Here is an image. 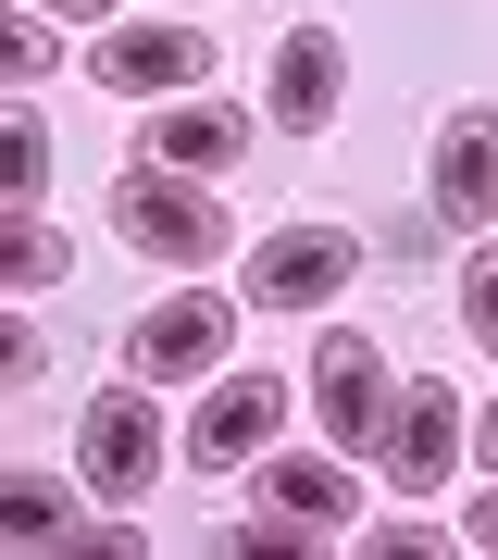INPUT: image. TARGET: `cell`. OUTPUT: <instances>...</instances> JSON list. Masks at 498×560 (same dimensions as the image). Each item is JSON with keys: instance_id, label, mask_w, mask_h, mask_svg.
I'll return each mask as SVG.
<instances>
[{"instance_id": "6da1fadb", "label": "cell", "mask_w": 498, "mask_h": 560, "mask_svg": "<svg viewBox=\"0 0 498 560\" xmlns=\"http://www.w3.org/2000/svg\"><path fill=\"white\" fill-rule=\"evenodd\" d=\"M113 237L138 261H175V275H212L224 249H238V212L212 200L199 175H175V162H125L113 187Z\"/></svg>"}, {"instance_id": "7a4b0ae2", "label": "cell", "mask_w": 498, "mask_h": 560, "mask_svg": "<svg viewBox=\"0 0 498 560\" xmlns=\"http://www.w3.org/2000/svg\"><path fill=\"white\" fill-rule=\"evenodd\" d=\"M76 486H88V499H150V486H162V411H150V374L76 411Z\"/></svg>"}, {"instance_id": "3957f363", "label": "cell", "mask_w": 498, "mask_h": 560, "mask_svg": "<svg viewBox=\"0 0 498 560\" xmlns=\"http://www.w3.org/2000/svg\"><path fill=\"white\" fill-rule=\"evenodd\" d=\"M386 411H398L386 349L361 337V324H337V337L312 349V423H324V436H337L349 460H374V448H386Z\"/></svg>"}, {"instance_id": "277c9868", "label": "cell", "mask_w": 498, "mask_h": 560, "mask_svg": "<svg viewBox=\"0 0 498 560\" xmlns=\"http://www.w3.org/2000/svg\"><path fill=\"white\" fill-rule=\"evenodd\" d=\"M224 349H238V300L187 287V300H150V312H138L125 374H150V386H199V374H224Z\"/></svg>"}, {"instance_id": "5b68a950", "label": "cell", "mask_w": 498, "mask_h": 560, "mask_svg": "<svg viewBox=\"0 0 498 560\" xmlns=\"http://www.w3.org/2000/svg\"><path fill=\"white\" fill-rule=\"evenodd\" d=\"M349 275H361L349 224H287V237L250 249V300L262 312H324V300H349Z\"/></svg>"}, {"instance_id": "8992f818", "label": "cell", "mask_w": 498, "mask_h": 560, "mask_svg": "<svg viewBox=\"0 0 498 560\" xmlns=\"http://www.w3.org/2000/svg\"><path fill=\"white\" fill-rule=\"evenodd\" d=\"M461 448H474V423H461V399H449V374H424V386H398V411H386V448H374L398 499H437Z\"/></svg>"}, {"instance_id": "52a82bcc", "label": "cell", "mask_w": 498, "mask_h": 560, "mask_svg": "<svg viewBox=\"0 0 498 560\" xmlns=\"http://www.w3.org/2000/svg\"><path fill=\"white\" fill-rule=\"evenodd\" d=\"M287 374H262V361H250V374H224L212 386V399H199V423H187V460H199V474H238V460H262V448H275L287 436Z\"/></svg>"}, {"instance_id": "ba28073f", "label": "cell", "mask_w": 498, "mask_h": 560, "mask_svg": "<svg viewBox=\"0 0 498 560\" xmlns=\"http://www.w3.org/2000/svg\"><path fill=\"white\" fill-rule=\"evenodd\" d=\"M337 101H349V38H337V25H287V38H275V88H262V113H275L287 138H324V125H337Z\"/></svg>"}, {"instance_id": "9c48e42d", "label": "cell", "mask_w": 498, "mask_h": 560, "mask_svg": "<svg viewBox=\"0 0 498 560\" xmlns=\"http://www.w3.org/2000/svg\"><path fill=\"white\" fill-rule=\"evenodd\" d=\"M88 75L113 88V101H150V88H199V75H212V38H199V25H100Z\"/></svg>"}, {"instance_id": "30bf717a", "label": "cell", "mask_w": 498, "mask_h": 560, "mask_svg": "<svg viewBox=\"0 0 498 560\" xmlns=\"http://www.w3.org/2000/svg\"><path fill=\"white\" fill-rule=\"evenodd\" d=\"M437 224H461V237H474V224H498V113L486 101H449V125H437Z\"/></svg>"}, {"instance_id": "8fae6325", "label": "cell", "mask_w": 498, "mask_h": 560, "mask_svg": "<svg viewBox=\"0 0 498 560\" xmlns=\"http://www.w3.org/2000/svg\"><path fill=\"white\" fill-rule=\"evenodd\" d=\"M238 150H250V113H224V101H175L138 138V162H175V175H224Z\"/></svg>"}, {"instance_id": "7c38bea8", "label": "cell", "mask_w": 498, "mask_h": 560, "mask_svg": "<svg viewBox=\"0 0 498 560\" xmlns=\"http://www.w3.org/2000/svg\"><path fill=\"white\" fill-rule=\"evenodd\" d=\"M262 499L299 511V523H324V536H349V448L337 460H262Z\"/></svg>"}, {"instance_id": "4fadbf2b", "label": "cell", "mask_w": 498, "mask_h": 560, "mask_svg": "<svg viewBox=\"0 0 498 560\" xmlns=\"http://www.w3.org/2000/svg\"><path fill=\"white\" fill-rule=\"evenodd\" d=\"M62 261H76V249H62V224H50L38 200H13V224H0V287H13V300H50Z\"/></svg>"}, {"instance_id": "5bb4252c", "label": "cell", "mask_w": 498, "mask_h": 560, "mask_svg": "<svg viewBox=\"0 0 498 560\" xmlns=\"http://www.w3.org/2000/svg\"><path fill=\"white\" fill-rule=\"evenodd\" d=\"M0 523H13V548H62L76 536V499L50 474H0Z\"/></svg>"}, {"instance_id": "9a60e30c", "label": "cell", "mask_w": 498, "mask_h": 560, "mask_svg": "<svg viewBox=\"0 0 498 560\" xmlns=\"http://www.w3.org/2000/svg\"><path fill=\"white\" fill-rule=\"evenodd\" d=\"M224 548H238V560H299V548H337V536H324V523H299V511H262V523H238Z\"/></svg>"}, {"instance_id": "2e32d148", "label": "cell", "mask_w": 498, "mask_h": 560, "mask_svg": "<svg viewBox=\"0 0 498 560\" xmlns=\"http://www.w3.org/2000/svg\"><path fill=\"white\" fill-rule=\"evenodd\" d=\"M461 337L498 361V249H474V261H461Z\"/></svg>"}, {"instance_id": "e0dca14e", "label": "cell", "mask_w": 498, "mask_h": 560, "mask_svg": "<svg viewBox=\"0 0 498 560\" xmlns=\"http://www.w3.org/2000/svg\"><path fill=\"white\" fill-rule=\"evenodd\" d=\"M0 162H13V200L50 187V125H38V101H13V150H0Z\"/></svg>"}, {"instance_id": "ac0fdd59", "label": "cell", "mask_w": 498, "mask_h": 560, "mask_svg": "<svg viewBox=\"0 0 498 560\" xmlns=\"http://www.w3.org/2000/svg\"><path fill=\"white\" fill-rule=\"evenodd\" d=\"M0 75H13V88H38V75H50V25H38V13L0 25Z\"/></svg>"}, {"instance_id": "d6986e66", "label": "cell", "mask_w": 498, "mask_h": 560, "mask_svg": "<svg viewBox=\"0 0 498 560\" xmlns=\"http://www.w3.org/2000/svg\"><path fill=\"white\" fill-rule=\"evenodd\" d=\"M0 374H13V386L50 374V337H38V324H13V337H0Z\"/></svg>"}, {"instance_id": "ffe728a7", "label": "cell", "mask_w": 498, "mask_h": 560, "mask_svg": "<svg viewBox=\"0 0 498 560\" xmlns=\"http://www.w3.org/2000/svg\"><path fill=\"white\" fill-rule=\"evenodd\" d=\"M361 548H374V560H424V548H437V523H374Z\"/></svg>"}, {"instance_id": "44dd1931", "label": "cell", "mask_w": 498, "mask_h": 560, "mask_svg": "<svg viewBox=\"0 0 498 560\" xmlns=\"http://www.w3.org/2000/svg\"><path fill=\"white\" fill-rule=\"evenodd\" d=\"M461 536H474V548H498V499H474V511H461Z\"/></svg>"}, {"instance_id": "7402d4cb", "label": "cell", "mask_w": 498, "mask_h": 560, "mask_svg": "<svg viewBox=\"0 0 498 560\" xmlns=\"http://www.w3.org/2000/svg\"><path fill=\"white\" fill-rule=\"evenodd\" d=\"M474 460H486V474H498V399L474 411Z\"/></svg>"}, {"instance_id": "603a6c76", "label": "cell", "mask_w": 498, "mask_h": 560, "mask_svg": "<svg viewBox=\"0 0 498 560\" xmlns=\"http://www.w3.org/2000/svg\"><path fill=\"white\" fill-rule=\"evenodd\" d=\"M50 13H62V25H100V13H113V0H50Z\"/></svg>"}]
</instances>
